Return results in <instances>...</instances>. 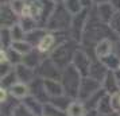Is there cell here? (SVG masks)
<instances>
[{
	"label": "cell",
	"mask_w": 120,
	"mask_h": 116,
	"mask_svg": "<svg viewBox=\"0 0 120 116\" xmlns=\"http://www.w3.org/2000/svg\"><path fill=\"white\" fill-rule=\"evenodd\" d=\"M74 65H76L77 70L81 72L84 76H85V74H89V72H90V69H89V58H88L84 53H81V51L76 53Z\"/></svg>",
	"instance_id": "cell-1"
},
{
	"label": "cell",
	"mask_w": 120,
	"mask_h": 116,
	"mask_svg": "<svg viewBox=\"0 0 120 116\" xmlns=\"http://www.w3.org/2000/svg\"><path fill=\"white\" fill-rule=\"evenodd\" d=\"M112 51V42L109 39H101L97 43V47H96V54H97L98 58H105L108 57Z\"/></svg>",
	"instance_id": "cell-2"
},
{
	"label": "cell",
	"mask_w": 120,
	"mask_h": 116,
	"mask_svg": "<svg viewBox=\"0 0 120 116\" xmlns=\"http://www.w3.org/2000/svg\"><path fill=\"white\" fill-rule=\"evenodd\" d=\"M54 42H55L54 35H51V34H45L43 37L39 39L38 50H39V51H42V53H45V51H49L50 47L54 45Z\"/></svg>",
	"instance_id": "cell-3"
},
{
	"label": "cell",
	"mask_w": 120,
	"mask_h": 116,
	"mask_svg": "<svg viewBox=\"0 0 120 116\" xmlns=\"http://www.w3.org/2000/svg\"><path fill=\"white\" fill-rule=\"evenodd\" d=\"M45 89L49 94H53V96H61L62 94V88H61L60 84H57V81L54 80H45Z\"/></svg>",
	"instance_id": "cell-4"
},
{
	"label": "cell",
	"mask_w": 120,
	"mask_h": 116,
	"mask_svg": "<svg viewBox=\"0 0 120 116\" xmlns=\"http://www.w3.org/2000/svg\"><path fill=\"white\" fill-rule=\"evenodd\" d=\"M97 86H98V84L94 78H90V84H89V86H88V78H86V80L84 81V84H82V86H81L80 97H81V99H85L88 96H90V94L93 93V90H90V89H96Z\"/></svg>",
	"instance_id": "cell-5"
},
{
	"label": "cell",
	"mask_w": 120,
	"mask_h": 116,
	"mask_svg": "<svg viewBox=\"0 0 120 116\" xmlns=\"http://www.w3.org/2000/svg\"><path fill=\"white\" fill-rule=\"evenodd\" d=\"M15 20V12L12 11L8 6L1 7V24L3 26H8Z\"/></svg>",
	"instance_id": "cell-6"
},
{
	"label": "cell",
	"mask_w": 120,
	"mask_h": 116,
	"mask_svg": "<svg viewBox=\"0 0 120 116\" xmlns=\"http://www.w3.org/2000/svg\"><path fill=\"white\" fill-rule=\"evenodd\" d=\"M27 93H28V88L24 84H14L11 86V94L14 97L22 99V97H24Z\"/></svg>",
	"instance_id": "cell-7"
},
{
	"label": "cell",
	"mask_w": 120,
	"mask_h": 116,
	"mask_svg": "<svg viewBox=\"0 0 120 116\" xmlns=\"http://www.w3.org/2000/svg\"><path fill=\"white\" fill-rule=\"evenodd\" d=\"M16 76L19 80H22V81H30L31 77H33V72L28 69V67L23 66V65H19L16 69Z\"/></svg>",
	"instance_id": "cell-8"
},
{
	"label": "cell",
	"mask_w": 120,
	"mask_h": 116,
	"mask_svg": "<svg viewBox=\"0 0 120 116\" xmlns=\"http://www.w3.org/2000/svg\"><path fill=\"white\" fill-rule=\"evenodd\" d=\"M68 115L69 116H84L85 115V109L81 104L78 103H71L68 107Z\"/></svg>",
	"instance_id": "cell-9"
},
{
	"label": "cell",
	"mask_w": 120,
	"mask_h": 116,
	"mask_svg": "<svg viewBox=\"0 0 120 116\" xmlns=\"http://www.w3.org/2000/svg\"><path fill=\"white\" fill-rule=\"evenodd\" d=\"M119 89V85H117V81L113 78L112 74H107V78H105V90L109 92V93H116V90Z\"/></svg>",
	"instance_id": "cell-10"
},
{
	"label": "cell",
	"mask_w": 120,
	"mask_h": 116,
	"mask_svg": "<svg viewBox=\"0 0 120 116\" xmlns=\"http://www.w3.org/2000/svg\"><path fill=\"white\" fill-rule=\"evenodd\" d=\"M12 49L15 50V51H18V53H20V54H23V53L27 54V53H30L31 47H30L28 43H24L22 41H16V42H14V45H12Z\"/></svg>",
	"instance_id": "cell-11"
},
{
	"label": "cell",
	"mask_w": 120,
	"mask_h": 116,
	"mask_svg": "<svg viewBox=\"0 0 120 116\" xmlns=\"http://www.w3.org/2000/svg\"><path fill=\"white\" fill-rule=\"evenodd\" d=\"M98 109L103 115H108L112 112V107H111V101H108V97L103 99L100 103H98Z\"/></svg>",
	"instance_id": "cell-12"
},
{
	"label": "cell",
	"mask_w": 120,
	"mask_h": 116,
	"mask_svg": "<svg viewBox=\"0 0 120 116\" xmlns=\"http://www.w3.org/2000/svg\"><path fill=\"white\" fill-rule=\"evenodd\" d=\"M98 12H100L101 18L105 19V20L111 19V16H112V15H111V14H112L111 6H107V4H100V7H98Z\"/></svg>",
	"instance_id": "cell-13"
},
{
	"label": "cell",
	"mask_w": 120,
	"mask_h": 116,
	"mask_svg": "<svg viewBox=\"0 0 120 116\" xmlns=\"http://www.w3.org/2000/svg\"><path fill=\"white\" fill-rule=\"evenodd\" d=\"M11 35H12V39L16 42V41H22L23 39V30L19 26H14V28H12V33H11Z\"/></svg>",
	"instance_id": "cell-14"
},
{
	"label": "cell",
	"mask_w": 120,
	"mask_h": 116,
	"mask_svg": "<svg viewBox=\"0 0 120 116\" xmlns=\"http://www.w3.org/2000/svg\"><path fill=\"white\" fill-rule=\"evenodd\" d=\"M66 7L71 12H77L80 10V0H66Z\"/></svg>",
	"instance_id": "cell-15"
},
{
	"label": "cell",
	"mask_w": 120,
	"mask_h": 116,
	"mask_svg": "<svg viewBox=\"0 0 120 116\" xmlns=\"http://www.w3.org/2000/svg\"><path fill=\"white\" fill-rule=\"evenodd\" d=\"M45 112H47V116H64L62 112H60L58 109H55L54 107H50V105L45 109Z\"/></svg>",
	"instance_id": "cell-16"
},
{
	"label": "cell",
	"mask_w": 120,
	"mask_h": 116,
	"mask_svg": "<svg viewBox=\"0 0 120 116\" xmlns=\"http://www.w3.org/2000/svg\"><path fill=\"white\" fill-rule=\"evenodd\" d=\"M14 115L15 116H33L27 109H26V108H24V107H22V105L18 107L16 109H15V113H14Z\"/></svg>",
	"instance_id": "cell-17"
},
{
	"label": "cell",
	"mask_w": 120,
	"mask_h": 116,
	"mask_svg": "<svg viewBox=\"0 0 120 116\" xmlns=\"http://www.w3.org/2000/svg\"><path fill=\"white\" fill-rule=\"evenodd\" d=\"M6 101H7V92L6 89L1 88V103H6Z\"/></svg>",
	"instance_id": "cell-18"
},
{
	"label": "cell",
	"mask_w": 120,
	"mask_h": 116,
	"mask_svg": "<svg viewBox=\"0 0 120 116\" xmlns=\"http://www.w3.org/2000/svg\"><path fill=\"white\" fill-rule=\"evenodd\" d=\"M112 1V4H113L117 10H120V0H111Z\"/></svg>",
	"instance_id": "cell-19"
},
{
	"label": "cell",
	"mask_w": 120,
	"mask_h": 116,
	"mask_svg": "<svg viewBox=\"0 0 120 116\" xmlns=\"http://www.w3.org/2000/svg\"><path fill=\"white\" fill-rule=\"evenodd\" d=\"M116 76H117V80H116V81H117V85H119V88H120V72H117V74H116Z\"/></svg>",
	"instance_id": "cell-20"
},
{
	"label": "cell",
	"mask_w": 120,
	"mask_h": 116,
	"mask_svg": "<svg viewBox=\"0 0 120 116\" xmlns=\"http://www.w3.org/2000/svg\"><path fill=\"white\" fill-rule=\"evenodd\" d=\"M115 101H117V103H119V105H120V94H117V96L115 97Z\"/></svg>",
	"instance_id": "cell-21"
},
{
	"label": "cell",
	"mask_w": 120,
	"mask_h": 116,
	"mask_svg": "<svg viewBox=\"0 0 120 116\" xmlns=\"http://www.w3.org/2000/svg\"><path fill=\"white\" fill-rule=\"evenodd\" d=\"M86 116H94V113H93V112H90V113H89V115H86Z\"/></svg>",
	"instance_id": "cell-22"
}]
</instances>
